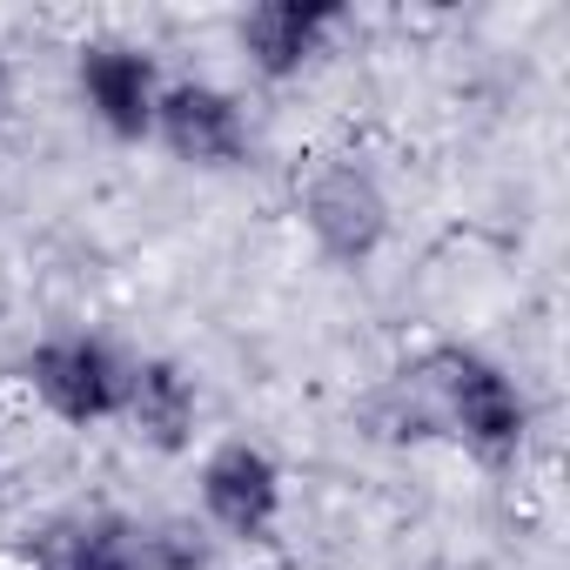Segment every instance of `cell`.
Here are the masks:
<instances>
[{
    "mask_svg": "<svg viewBox=\"0 0 570 570\" xmlns=\"http://www.w3.org/2000/svg\"><path fill=\"white\" fill-rule=\"evenodd\" d=\"M0 95H8V55H0Z\"/></svg>",
    "mask_w": 570,
    "mask_h": 570,
    "instance_id": "cell-11",
    "label": "cell"
},
{
    "mask_svg": "<svg viewBox=\"0 0 570 570\" xmlns=\"http://www.w3.org/2000/svg\"><path fill=\"white\" fill-rule=\"evenodd\" d=\"M343 21H350L343 0H255L235 21V41H242V61L262 81H296L330 55Z\"/></svg>",
    "mask_w": 570,
    "mask_h": 570,
    "instance_id": "cell-7",
    "label": "cell"
},
{
    "mask_svg": "<svg viewBox=\"0 0 570 570\" xmlns=\"http://www.w3.org/2000/svg\"><path fill=\"white\" fill-rule=\"evenodd\" d=\"M195 497H202V523L228 543H275L282 510H289V476L282 463L248 443V436H222L202 470H195Z\"/></svg>",
    "mask_w": 570,
    "mask_h": 570,
    "instance_id": "cell-4",
    "label": "cell"
},
{
    "mask_svg": "<svg viewBox=\"0 0 570 570\" xmlns=\"http://www.w3.org/2000/svg\"><path fill=\"white\" fill-rule=\"evenodd\" d=\"M148 141H161L195 175H228V168L248 161L255 128H248V108L228 88H215V81H168Z\"/></svg>",
    "mask_w": 570,
    "mask_h": 570,
    "instance_id": "cell-5",
    "label": "cell"
},
{
    "mask_svg": "<svg viewBox=\"0 0 570 570\" xmlns=\"http://www.w3.org/2000/svg\"><path fill=\"white\" fill-rule=\"evenodd\" d=\"M35 403L68 423V430H95V423H121V396H128V356L108 336L88 330H61L48 343L28 350L21 363Z\"/></svg>",
    "mask_w": 570,
    "mask_h": 570,
    "instance_id": "cell-3",
    "label": "cell"
},
{
    "mask_svg": "<svg viewBox=\"0 0 570 570\" xmlns=\"http://www.w3.org/2000/svg\"><path fill=\"white\" fill-rule=\"evenodd\" d=\"M121 423H128L148 450L181 456V450H195V430H202V383H195L175 356H141V363H128Z\"/></svg>",
    "mask_w": 570,
    "mask_h": 570,
    "instance_id": "cell-8",
    "label": "cell"
},
{
    "mask_svg": "<svg viewBox=\"0 0 570 570\" xmlns=\"http://www.w3.org/2000/svg\"><path fill=\"white\" fill-rule=\"evenodd\" d=\"M48 570H148V523L121 510L75 517L68 530H55Z\"/></svg>",
    "mask_w": 570,
    "mask_h": 570,
    "instance_id": "cell-9",
    "label": "cell"
},
{
    "mask_svg": "<svg viewBox=\"0 0 570 570\" xmlns=\"http://www.w3.org/2000/svg\"><path fill=\"white\" fill-rule=\"evenodd\" d=\"M296 208H303L309 242L336 268H363L390 242V188L356 155H316L309 175L296 181Z\"/></svg>",
    "mask_w": 570,
    "mask_h": 570,
    "instance_id": "cell-2",
    "label": "cell"
},
{
    "mask_svg": "<svg viewBox=\"0 0 570 570\" xmlns=\"http://www.w3.org/2000/svg\"><path fill=\"white\" fill-rule=\"evenodd\" d=\"M161 88H168V75L135 41H88L81 61H75V95H81L88 121L108 141H148L155 135Z\"/></svg>",
    "mask_w": 570,
    "mask_h": 570,
    "instance_id": "cell-6",
    "label": "cell"
},
{
    "mask_svg": "<svg viewBox=\"0 0 570 570\" xmlns=\"http://www.w3.org/2000/svg\"><path fill=\"white\" fill-rule=\"evenodd\" d=\"M423 376V396H430V416L436 430H450L476 463H517L523 443H530V396L517 390V376L470 350V343H443L416 363Z\"/></svg>",
    "mask_w": 570,
    "mask_h": 570,
    "instance_id": "cell-1",
    "label": "cell"
},
{
    "mask_svg": "<svg viewBox=\"0 0 570 570\" xmlns=\"http://www.w3.org/2000/svg\"><path fill=\"white\" fill-rule=\"evenodd\" d=\"M208 557H215L208 523H195V517L148 523V570H208Z\"/></svg>",
    "mask_w": 570,
    "mask_h": 570,
    "instance_id": "cell-10",
    "label": "cell"
}]
</instances>
